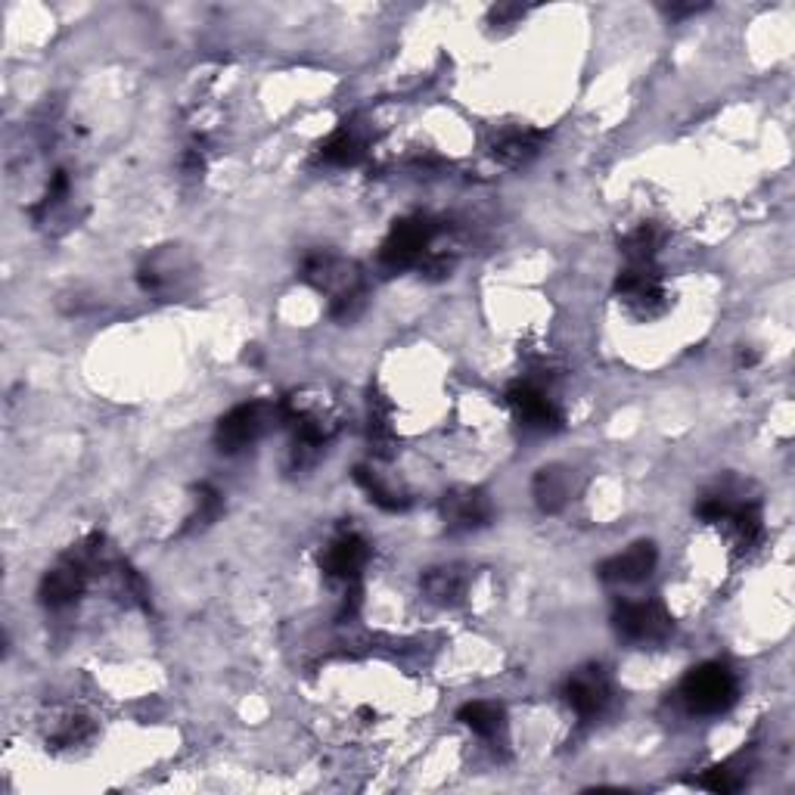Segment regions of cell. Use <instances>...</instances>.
<instances>
[{
	"label": "cell",
	"mask_w": 795,
	"mask_h": 795,
	"mask_svg": "<svg viewBox=\"0 0 795 795\" xmlns=\"http://www.w3.org/2000/svg\"><path fill=\"white\" fill-rule=\"evenodd\" d=\"M736 693H739V687H736L734 672L721 662H706V665L693 668L680 684V696L696 715L727 712L736 703Z\"/></svg>",
	"instance_id": "cell-1"
},
{
	"label": "cell",
	"mask_w": 795,
	"mask_h": 795,
	"mask_svg": "<svg viewBox=\"0 0 795 795\" xmlns=\"http://www.w3.org/2000/svg\"><path fill=\"white\" fill-rule=\"evenodd\" d=\"M441 225L433 218H405V221H395L391 233L379 249V265L386 270H405V268H420L423 258L429 256L433 240L438 237Z\"/></svg>",
	"instance_id": "cell-2"
},
{
	"label": "cell",
	"mask_w": 795,
	"mask_h": 795,
	"mask_svg": "<svg viewBox=\"0 0 795 795\" xmlns=\"http://www.w3.org/2000/svg\"><path fill=\"white\" fill-rule=\"evenodd\" d=\"M274 407L265 401H252V405L233 407L230 414L221 417L218 429H215V441L225 454H237V450L256 445L261 433L270 426Z\"/></svg>",
	"instance_id": "cell-3"
},
{
	"label": "cell",
	"mask_w": 795,
	"mask_h": 795,
	"mask_svg": "<svg viewBox=\"0 0 795 795\" xmlns=\"http://www.w3.org/2000/svg\"><path fill=\"white\" fill-rule=\"evenodd\" d=\"M616 630L630 644H662L675 622L659 603H622L616 609Z\"/></svg>",
	"instance_id": "cell-4"
},
{
	"label": "cell",
	"mask_w": 795,
	"mask_h": 795,
	"mask_svg": "<svg viewBox=\"0 0 795 795\" xmlns=\"http://www.w3.org/2000/svg\"><path fill=\"white\" fill-rule=\"evenodd\" d=\"M367 556H370L367 540L355 535V531H346V535H339V538L332 540L330 547L324 550L320 566H324V572H327L330 578H336V582L355 585L360 569H364V563H367Z\"/></svg>",
	"instance_id": "cell-5"
},
{
	"label": "cell",
	"mask_w": 795,
	"mask_h": 795,
	"mask_svg": "<svg viewBox=\"0 0 795 795\" xmlns=\"http://www.w3.org/2000/svg\"><path fill=\"white\" fill-rule=\"evenodd\" d=\"M507 401H510L516 420L528 426V429L547 433V429H559V423H563L559 407L544 391L535 389V386H513L507 391Z\"/></svg>",
	"instance_id": "cell-6"
},
{
	"label": "cell",
	"mask_w": 795,
	"mask_h": 795,
	"mask_svg": "<svg viewBox=\"0 0 795 795\" xmlns=\"http://www.w3.org/2000/svg\"><path fill=\"white\" fill-rule=\"evenodd\" d=\"M656 559H659L656 547H653L649 540H637L625 554H618L603 563L600 578L603 582H613V585H637V582H644V578L653 575Z\"/></svg>",
	"instance_id": "cell-7"
},
{
	"label": "cell",
	"mask_w": 795,
	"mask_h": 795,
	"mask_svg": "<svg viewBox=\"0 0 795 795\" xmlns=\"http://www.w3.org/2000/svg\"><path fill=\"white\" fill-rule=\"evenodd\" d=\"M563 696H566V703H569V708L578 718H597L606 708V703H609V684L600 675V668H585V672L569 677Z\"/></svg>",
	"instance_id": "cell-8"
},
{
	"label": "cell",
	"mask_w": 795,
	"mask_h": 795,
	"mask_svg": "<svg viewBox=\"0 0 795 795\" xmlns=\"http://www.w3.org/2000/svg\"><path fill=\"white\" fill-rule=\"evenodd\" d=\"M81 590H85V569L72 559L60 569L47 572L44 582H41V600L50 609H62V606L76 603L81 597Z\"/></svg>",
	"instance_id": "cell-9"
},
{
	"label": "cell",
	"mask_w": 795,
	"mask_h": 795,
	"mask_svg": "<svg viewBox=\"0 0 795 795\" xmlns=\"http://www.w3.org/2000/svg\"><path fill=\"white\" fill-rule=\"evenodd\" d=\"M441 513L448 519L450 528H479L491 519V500L481 491H457V495L445 497Z\"/></svg>",
	"instance_id": "cell-10"
},
{
	"label": "cell",
	"mask_w": 795,
	"mask_h": 795,
	"mask_svg": "<svg viewBox=\"0 0 795 795\" xmlns=\"http://www.w3.org/2000/svg\"><path fill=\"white\" fill-rule=\"evenodd\" d=\"M535 500L544 513H559L569 504L572 481L569 473L563 466H544L538 476H535Z\"/></svg>",
	"instance_id": "cell-11"
},
{
	"label": "cell",
	"mask_w": 795,
	"mask_h": 795,
	"mask_svg": "<svg viewBox=\"0 0 795 795\" xmlns=\"http://www.w3.org/2000/svg\"><path fill=\"white\" fill-rule=\"evenodd\" d=\"M457 721H464L473 734L491 739V736L500 734V727H504V708L495 706V703L476 699V703H466V706L457 712Z\"/></svg>",
	"instance_id": "cell-12"
},
{
	"label": "cell",
	"mask_w": 795,
	"mask_h": 795,
	"mask_svg": "<svg viewBox=\"0 0 795 795\" xmlns=\"http://www.w3.org/2000/svg\"><path fill=\"white\" fill-rule=\"evenodd\" d=\"M538 147H540L538 131H519V135H507L495 147V159L500 162V166L519 168V166H526L528 159L538 152Z\"/></svg>",
	"instance_id": "cell-13"
},
{
	"label": "cell",
	"mask_w": 795,
	"mask_h": 795,
	"mask_svg": "<svg viewBox=\"0 0 795 795\" xmlns=\"http://www.w3.org/2000/svg\"><path fill=\"white\" fill-rule=\"evenodd\" d=\"M665 242V230L656 225H637L628 237L622 240V252L628 256V261H653L656 252Z\"/></svg>",
	"instance_id": "cell-14"
},
{
	"label": "cell",
	"mask_w": 795,
	"mask_h": 795,
	"mask_svg": "<svg viewBox=\"0 0 795 795\" xmlns=\"http://www.w3.org/2000/svg\"><path fill=\"white\" fill-rule=\"evenodd\" d=\"M360 156H364V147H360V140L348 128H342V131H336V135L320 147V159L327 162V166H355Z\"/></svg>",
	"instance_id": "cell-15"
},
{
	"label": "cell",
	"mask_w": 795,
	"mask_h": 795,
	"mask_svg": "<svg viewBox=\"0 0 795 795\" xmlns=\"http://www.w3.org/2000/svg\"><path fill=\"white\" fill-rule=\"evenodd\" d=\"M355 479L360 481V488L370 495V500H374L376 507H382V510H389V513H398V510H405L407 504V497H401L398 491H391L389 485H382V479L379 476H374L370 469H364V466H358L355 469Z\"/></svg>",
	"instance_id": "cell-16"
},
{
	"label": "cell",
	"mask_w": 795,
	"mask_h": 795,
	"mask_svg": "<svg viewBox=\"0 0 795 795\" xmlns=\"http://www.w3.org/2000/svg\"><path fill=\"white\" fill-rule=\"evenodd\" d=\"M426 594L438 603H454L460 594H464V578L457 569H436L426 575Z\"/></svg>",
	"instance_id": "cell-17"
},
{
	"label": "cell",
	"mask_w": 795,
	"mask_h": 795,
	"mask_svg": "<svg viewBox=\"0 0 795 795\" xmlns=\"http://www.w3.org/2000/svg\"><path fill=\"white\" fill-rule=\"evenodd\" d=\"M699 786H706L708 793H736L739 786H743V777L736 774L731 765H718V767H708L706 774L699 777Z\"/></svg>",
	"instance_id": "cell-18"
},
{
	"label": "cell",
	"mask_w": 795,
	"mask_h": 795,
	"mask_svg": "<svg viewBox=\"0 0 795 795\" xmlns=\"http://www.w3.org/2000/svg\"><path fill=\"white\" fill-rule=\"evenodd\" d=\"M221 495L211 488V485H199V510H196V516L190 519V528L196 526H209L211 519H218L221 516Z\"/></svg>",
	"instance_id": "cell-19"
}]
</instances>
